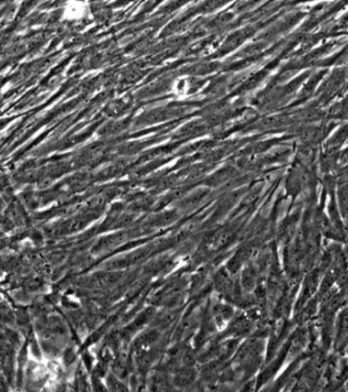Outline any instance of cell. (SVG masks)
<instances>
[{
    "mask_svg": "<svg viewBox=\"0 0 348 392\" xmlns=\"http://www.w3.org/2000/svg\"><path fill=\"white\" fill-rule=\"evenodd\" d=\"M89 14V4L84 0H68L62 10V19L68 21H81Z\"/></svg>",
    "mask_w": 348,
    "mask_h": 392,
    "instance_id": "6da1fadb",
    "label": "cell"
},
{
    "mask_svg": "<svg viewBox=\"0 0 348 392\" xmlns=\"http://www.w3.org/2000/svg\"><path fill=\"white\" fill-rule=\"evenodd\" d=\"M191 90H192V82L188 77H180L173 83V92L177 97H186L190 94Z\"/></svg>",
    "mask_w": 348,
    "mask_h": 392,
    "instance_id": "7a4b0ae2",
    "label": "cell"
}]
</instances>
